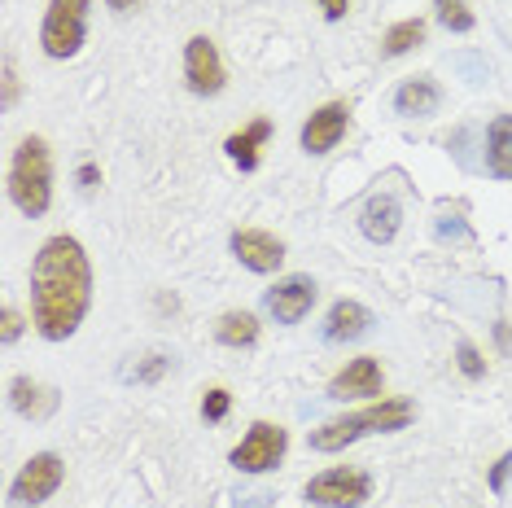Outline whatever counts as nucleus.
<instances>
[{
  "label": "nucleus",
  "mask_w": 512,
  "mask_h": 508,
  "mask_svg": "<svg viewBox=\"0 0 512 508\" xmlns=\"http://www.w3.org/2000/svg\"><path fill=\"white\" fill-rule=\"evenodd\" d=\"M92 303V263L75 237H49L31 263V320L40 338L66 342Z\"/></svg>",
  "instance_id": "nucleus-1"
},
{
  "label": "nucleus",
  "mask_w": 512,
  "mask_h": 508,
  "mask_svg": "<svg viewBox=\"0 0 512 508\" xmlns=\"http://www.w3.org/2000/svg\"><path fill=\"white\" fill-rule=\"evenodd\" d=\"M412 417H416L412 399H381V403H368V408L351 412V417H337L329 425H320V430H311V447H316V452H342V447H351L368 434L407 430Z\"/></svg>",
  "instance_id": "nucleus-2"
},
{
  "label": "nucleus",
  "mask_w": 512,
  "mask_h": 508,
  "mask_svg": "<svg viewBox=\"0 0 512 508\" xmlns=\"http://www.w3.org/2000/svg\"><path fill=\"white\" fill-rule=\"evenodd\" d=\"M9 202L27 219L49 215L53 206V154L44 136H27L9 163Z\"/></svg>",
  "instance_id": "nucleus-3"
},
{
  "label": "nucleus",
  "mask_w": 512,
  "mask_h": 508,
  "mask_svg": "<svg viewBox=\"0 0 512 508\" xmlns=\"http://www.w3.org/2000/svg\"><path fill=\"white\" fill-rule=\"evenodd\" d=\"M88 5L92 0H49L44 9V27H40V44L53 62H66L84 49L88 36Z\"/></svg>",
  "instance_id": "nucleus-4"
},
{
  "label": "nucleus",
  "mask_w": 512,
  "mask_h": 508,
  "mask_svg": "<svg viewBox=\"0 0 512 508\" xmlns=\"http://www.w3.org/2000/svg\"><path fill=\"white\" fill-rule=\"evenodd\" d=\"M285 447H289V434L281 430V425L254 421L250 434L232 447L228 460H232V469H241V473H267V469H276L285 460Z\"/></svg>",
  "instance_id": "nucleus-5"
},
{
  "label": "nucleus",
  "mask_w": 512,
  "mask_h": 508,
  "mask_svg": "<svg viewBox=\"0 0 512 508\" xmlns=\"http://www.w3.org/2000/svg\"><path fill=\"white\" fill-rule=\"evenodd\" d=\"M372 495V478L359 469H324L307 482V500L316 508H359Z\"/></svg>",
  "instance_id": "nucleus-6"
},
{
  "label": "nucleus",
  "mask_w": 512,
  "mask_h": 508,
  "mask_svg": "<svg viewBox=\"0 0 512 508\" xmlns=\"http://www.w3.org/2000/svg\"><path fill=\"white\" fill-rule=\"evenodd\" d=\"M62 478H66L62 456H57V452H40V456H31L27 465L18 469L14 487H9V500H14L18 508H36V504L49 500L57 487H62Z\"/></svg>",
  "instance_id": "nucleus-7"
},
{
  "label": "nucleus",
  "mask_w": 512,
  "mask_h": 508,
  "mask_svg": "<svg viewBox=\"0 0 512 508\" xmlns=\"http://www.w3.org/2000/svg\"><path fill=\"white\" fill-rule=\"evenodd\" d=\"M184 79H189V88L197 92V97H215V92H224L228 71H224V57H219L211 36H193L189 44H184Z\"/></svg>",
  "instance_id": "nucleus-8"
},
{
  "label": "nucleus",
  "mask_w": 512,
  "mask_h": 508,
  "mask_svg": "<svg viewBox=\"0 0 512 508\" xmlns=\"http://www.w3.org/2000/svg\"><path fill=\"white\" fill-rule=\"evenodd\" d=\"M228 246L241 259V268L263 272V276L285 263V241L276 233H267V228H237V233L228 237Z\"/></svg>",
  "instance_id": "nucleus-9"
},
{
  "label": "nucleus",
  "mask_w": 512,
  "mask_h": 508,
  "mask_svg": "<svg viewBox=\"0 0 512 508\" xmlns=\"http://www.w3.org/2000/svg\"><path fill=\"white\" fill-rule=\"evenodd\" d=\"M316 281L311 276H285L267 290V311L276 316V325H298L311 307H316Z\"/></svg>",
  "instance_id": "nucleus-10"
},
{
  "label": "nucleus",
  "mask_w": 512,
  "mask_h": 508,
  "mask_svg": "<svg viewBox=\"0 0 512 508\" xmlns=\"http://www.w3.org/2000/svg\"><path fill=\"white\" fill-rule=\"evenodd\" d=\"M346 123H351V106L346 101H329L302 123V149L307 154H329V149L346 136Z\"/></svg>",
  "instance_id": "nucleus-11"
},
{
  "label": "nucleus",
  "mask_w": 512,
  "mask_h": 508,
  "mask_svg": "<svg viewBox=\"0 0 512 508\" xmlns=\"http://www.w3.org/2000/svg\"><path fill=\"white\" fill-rule=\"evenodd\" d=\"M381 395V364L372 355H359L329 381V399H372Z\"/></svg>",
  "instance_id": "nucleus-12"
},
{
  "label": "nucleus",
  "mask_w": 512,
  "mask_h": 508,
  "mask_svg": "<svg viewBox=\"0 0 512 508\" xmlns=\"http://www.w3.org/2000/svg\"><path fill=\"white\" fill-rule=\"evenodd\" d=\"M403 224V206L399 198H390V193H377V198H368L364 215H359V228H364L368 241H377V246H390L394 233H399Z\"/></svg>",
  "instance_id": "nucleus-13"
},
{
  "label": "nucleus",
  "mask_w": 512,
  "mask_h": 508,
  "mask_svg": "<svg viewBox=\"0 0 512 508\" xmlns=\"http://www.w3.org/2000/svg\"><path fill=\"white\" fill-rule=\"evenodd\" d=\"M368 325H372V311L364 303H355V298H342L324 316V342H355L368 333Z\"/></svg>",
  "instance_id": "nucleus-14"
},
{
  "label": "nucleus",
  "mask_w": 512,
  "mask_h": 508,
  "mask_svg": "<svg viewBox=\"0 0 512 508\" xmlns=\"http://www.w3.org/2000/svg\"><path fill=\"white\" fill-rule=\"evenodd\" d=\"M9 403H14V412H22V417L44 421V417H53V408H57V390L40 386V381H31V377H14L9 381Z\"/></svg>",
  "instance_id": "nucleus-15"
},
{
  "label": "nucleus",
  "mask_w": 512,
  "mask_h": 508,
  "mask_svg": "<svg viewBox=\"0 0 512 508\" xmlns=\"http://www.w3.org/2000/svg\"><path fill=\"white\" fill-rule=\"evenodd\" d=\"M442 106V88L434 79H407V84L394 92V110L407 114V119H429V114H438Z\"/></svg>",
  "instance_id": "nucleus-16"
},
{
  "label": "nucleus",
  "mask_w": 512,
  "mask_h": 508,
  "mask_svg": "<svg viewBox=\"0 0 512 508\" xmlns=\"http://www.w3.org/2000/svg\"><path fill=\"white\" fill-rule=\"evenodd\" d=\"M272 141V119H254L250 127H241V132H232L224 149H228V158L237 163L241 171H254L259 167V149Z\"/></svg>",
  "instance_id": "nucleus-17"
},
{
  "label": "nucleus",
  "mask_w": 512,
  "mask_h": 508,
  "mask_svg": "<svg viewBox=\"0 0 512 508\" xmlns=\"http://www.w3.org/2000/svg\"><path fill=\"white\" fill-rule=\"evenodd\" d=\"M486 171L495 180H512V114H495L486 132Z\"/></svg>",
  "instance_id": "nucleus-18"
},
{
  "label": "nucleus",
  "mask_w": 512,
  "mask_h": 508,
  "mask_svg": "<svg viewBox=\"0 0 512 508\" xmlns=\"http://www.w3.org/2000/svg\"><path fill=\"white\" fill-rule=\"evenodd\" d=\"M215 338L224 342V346H254L259 342V320L250 316V311H224L219 316V325H215Z\"/></svg>",
  "instance_id": "nucleus-19"
},
{
  "label": "nucleus",
  "mask_w": 512,
  "mask_h": 508,
  "mask_svg": "<svg viewBox=\"0 0 512 508\" xmlns=\"http://www.w3.org/2000/svg\"><path fill=\"white\" fill-rule=\"evenodd\" d=\"M421 40H425V22L421 18H403V22H394V27L386 31L381 53H386V57H403V53H412Z\"/></svg>",
  "instance_id": "nucleus-20"
},
{
  "label": "nucleus",
  "mask_w": 512,
  "mask_h": 508,
  "mask_svg": "<svg viewBox=\"0 0 512 508\" xmlns=\"http://www.w3.org/2000/svg\"><path fill=\"white\" fill-rule=\"evenodd\" d=\"M434 9H438V22L447 31H456V36L473 31V14H469V5H464V0H434Z\"/></svg>",
  "instance_id": "nucleus-21"
},
{
  "label": "nucleus",
  "mask_w": 512,
  "mask_h": 508,
  "mask_svg": "<svg viewBox=\"0 0 512 508\" xmlns=\"http://www.w3.org/2000/svg\"><path fill=\"white\" fill-rule=\"evenodd\" d=\"M228 408H232V395H228L224 386L206 390V399H202V417H206V421H224Z\"/></svg>",
  "instance_id": "nucleus-22"
},
{
  "label": "nucleus",
  "mask_w": 512,
  "mask_h": 508,
  "mask_svg": "<svg viewBox=\"0 0 512 508\" xmlns=\"http://www.w3.org/2000/svg\"><path fill=\"white\" fill-rule=\"evenodd\" d=\"M456 355H460V373H464V377H473V381H477V377L486 373V364H482V355H477V346L460 342V351H456Z\"/></svg>",
  "instance_id": "nucleus-23"
},
{
  "label": "nucleus",
  "mask_w": 512,
  "mask_h": 508,
  "mask_svg": "<svg viewBox=\"0 0 512 508\" xmlns=\"http://www.w3.org/2000/svg\"><path fill=\"white\" fill-rule=\"evenodd\" d=\"M162 373H167V360H162V355H149L141 368H132V381H158Z\"/></svg>",
  "instance_id": "nucleus-24"
},
{
  "label": "nucleus",
  "mask_w": 512,
  "mask_h": 508,
  "mask_svg": "<svg viewBox=\"0 0 512 508\" xmlns=\"http://www.w3.org/2000/svg\"><path fill=\"white\" fill-rule=\"evenodd\" d=\"M18 333H22L18 311H14V307H5V311H0V338H5V342H18Z\"/></svg>",
  "instance_id": "nucleus-25"
},
{
  "label": "nucleus",
  "mask_w": 512,
  "mask_h": 508,
  "mask_svg": "<svg viewBox=\"0 0 512 508\" xmlns=\"http://www.w3.org/2000/svg\"><path fill=\"white\" fill-rule=\"evenodd\" d=\"M18 101V71H14V62L5 57V106H14Z\"/></svg>",
  "instance_id": "nucleus-26"
},
{
  "label": "nucleus",
  "mask_w": 512,
  "mask_h": 508,
  "mask_svg": "<svg viewBox=\"0 0 512 508\" xmlns=\"http://www.w3.org/2000/svg\"><path fill=\"white\" fill-rule=\"evenodd\" d=\"M508 473H512V452L499 460V465L491 469V491H504V482H508Z\"/></svg>",
  "instance_id": "nucleus-27"
},
{
  "label": "nucleus",
  "mask_w": 512,
  "mask_h": 508,
  "mask_svg": "<svg viewBox=\"0 0 512 508\" xmlns=\"http://www.w3.org/2000/svg\"><path fill=\"white\" fill-rule=\"evenodd\" d=\"M320 9H324V18L329 22H342L346 9H351V0H320Z\"/></svg>",
  "instance_id": "nucleus-28"
},
{
  "label": "nucleus",
  "mask_w": 512,
  "mask_h": 508,
  "mask_svg": "<svg viewBox=\"0 0 512 508\" xmlns=\"http://www.w3.org/2000/svg\"><path fill=\"white\" fill-rule=\"evenodd\" d=\"M75 180H79V189H97V180H101V171L92 167V163H84L75 171Z\"/></svg>",
  "instance_id": "nucleus-29"
},
{
  "label": "nucleus",
  "mask_w": 512,
  "mask_h": 508,
  "mask_svg": "<svg viewBox=\"0 0 512 508\" xmlns=\"http://www.w3.org/2000/svg\"><path fill=\"white\" fill-rule=\"evenodd\" d=\"M106 5L114 9V14H132V9L141 5V0H106Z\"/></svg>",
  "instance_id": "nucleus-30"
}]
</instances>
